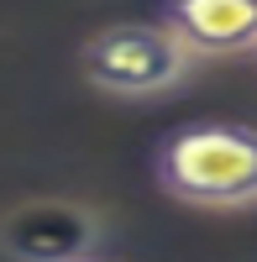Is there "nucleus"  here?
<instances>
[{
  "label": "nucleus",
  "instance_id": "nucleus-1",
  "mask_svg": "<svg viewBox=\"0 0 257 262\" xmlns=\"http://www.w3.org/2000/svg\"><path fill=\"white\" fill-rule=\"evenodd\" d=\"M153 179L189 210H257V126L195 121L153 152Z\"/></svg>",
  "mask_w": 257,
  "mask_h": 262
},
{
  "label": "nucleus",
  "instance_id": "nucleus-2",
  "mask_svg": "<svg viewBox=\"0 0 257 262\" xmlns=\"http://www.w3.org/2000/svg\"><path fill=\"white\" fill-rule=\"evenodd\" d=\"M195 53L168 21H116L79 48V74L111 100H158L195 74Z\"/></svg>",
  "mask_w": 257,
  "mask_h": 262
},
{
  "label": "nucleus",
  "instance_id": "nucleus-3",
  "mask_svg": "<svg viewBox=\"0 0 257 262\" xmlns=\"http://www.w3.org/2000/svg\"><path fill=\"white\" fill-rule=\"evenodd\" d=\"M0 247L16 262H63L100 247V215L69 200H27L0 221Z\"/></svg>",
  "mask_w": 257,
  "mask_h": 262
},
{
  "label": "nucleus",
  "instance_id": "nucleus-4",
  "mask_svg": "<svg viewBox=\"0 0 257 262\" xmlns=\"http://www.w3.org/2000/svg\"><path fill=\"white\" fill-rule=\"evenodd\" d=\"M163 21L195 58H257V0H163Z\"/></svg>",
  "mask_w": 257,
  "mask_h": 262
},
{
  "label": "nucleus",
  "instance_id": "nucleus-5",
  "mask_svg": "<svg viewBox=\"0 0 257 262\" xmlns=\"http://www.w3.org/2000/svg\"><path fill=\"white\" fill-rule=\"evenodd\" d=\"M63 262H111V257H100V252H79V257H63Z\"/></svg>",
  "mask_w": 257,
  "mask_h": 262
}]
</instances>
